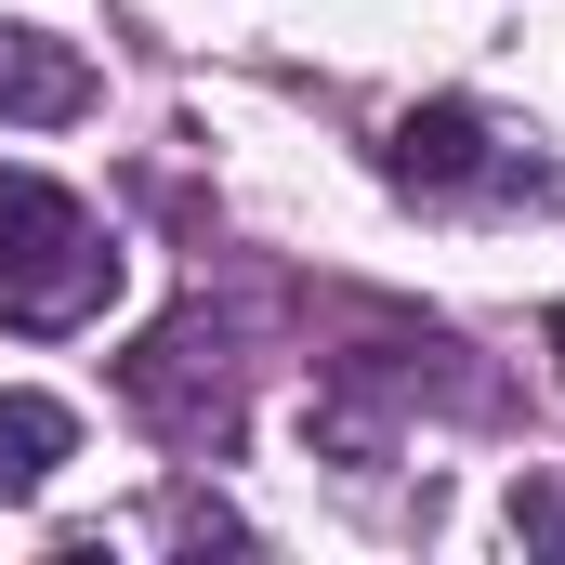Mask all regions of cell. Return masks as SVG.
Listing matches in <instances>:
<instances>
[{"instance_id":"obj_1","label":"cell","mask_w":565,"mask_h":565,"mask_svg":"<svg viewBox=\"0 0 565 565\" xmlns=\"http://www.w3.org/2000/svg\"><path fill=\"white\" fill-rule=\"evenodd\" d=\"M119 302L106 224L53 171H0V329H93Z\"/></svg>"},{"instance_id":"obj_2","label":"cell","mask_w":565,"mask_h":565,"mask_svg":"<svg viewBox=\"0 0 565 565\" xmlns=\"http://www.w3.org/2000/svg\"><path fill=\"white\" fill-rule=\"evenodd\" d=\"M395 171L434 184V198H526V211L565 198V171L540 158V132L513 145L487 106H408V119H395Z\"/></svg>"},{"instance_id":"obj_4","label":"cell","mask_w":565,"mask_h":565,"mask_svg":"<svg viewBox=\"0 0 565 565\" xmlns=\"http://www.w3.org/2000/svg\"><path fill=\"white\" fill-rule=\"evenodd\" d=\"M66 447H79V422H66V395H0V500H40Z\"/></svg>"},{"instance_id":"obj_3","label":"cell","mask_w":565,"mask_h":565,"mask_svg":"<svg viewBox=\"0 0 565 565\" xmlns=\"http://www.w3.org/2000/svg\"><path fill=\"white\" fill-rule=\"evenodd\" d=\"M93 106V66L40 26H0V119H79Z\"/></svg>"},{"instance_id":"obj_6","label":"cell","mask_w":565,"mask_h":565,"mask_svg":"<svg viewBox=\"0 0 565 565\" xmlns=\"http://www.w3.org/2000/svg\"><path fill=\"white\" fill-rule=\"evenodd\" d=\"M553 355H565V316H553Z\"/></svg>"},{"instance_id":"obj_5","label":"cell","mask_w":565,"mask_h":565,"mask_svg":"<svg viewBox=\"0 0 565 565\" xmlns=\"http://www.w3.org/2000/svg\"><path fill=\"white\" fill-rule=\"evenodd\" d=\"M513 540H526V553H565V487H540V473L513 487Z\"/></svg>"}]
</instances>
